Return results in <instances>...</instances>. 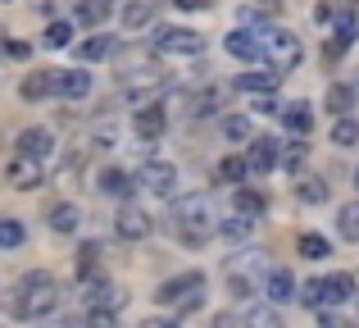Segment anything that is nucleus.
Wrapping results in <instances>:
<instances>
[{
	"instance_id": "f257e3e1",
	"label": "nucleus",
	"mask_w": 359,
	"mask_h": 328,
	"mask_svg": "<svg viewBox=\"0 0 359 328\" xmlns=\"http://www.w3.org/2000/svg\"><path fill=\"white\" fill-rule=\"evenodd\" d=\"M168 228L182 247H205L214 237V205L205 192H191V196H177L173 210H168Z\"/></svg>"
},
{
	"instance_id": "f03ea898",
	"label": "nucleus",
	"mask_w": 359,
	"mask_h": 328,
	"mask_svg": "<svg viewBox=\"0 0 359 328\" xmlns=\"http://www.w3.org/2000/svg\"><path fill=\"white\" fill-rule=\"evenodd\" d=\"M55 306H60V283H55V274L32 269V274L18 278V287H14V315L18 320H46V315H55Z\"/></svg>"
},
{
	"instance_id": "7ed1b4c3",
	"label": "nucleus",
	"mask_w": 359,
	"mask_h": 328,
	"mask_svg": "<svg viewBox=\"0 0 359 328\" xmlns=\"http://www.w3.org/2000/svg\"><path fill=\"white\" fill-rule=\"evenodd\" d=\"M259 60L273 64V69L287 78V73L300 69V60H305V46H300V37L287 32V27H264V32H259Z\"/></svg>"
},
{
	"instance_id": "20e7f679",
	"label": "nucleus",
	"mask_w": 359,
	"mask_h": 328,
	"mask_svg": "<svg viewBox=\"0 0 359 328\" xmlns=\"http://www.w3.org/2000/svg\"><path fill=\"white\" fill-rule=\"evenodd\" d=\"M359 292L355 274H327V278H309L305 287H300V306H309V310H332V306H346L351 296Z\"/></svg>"
},
{
	"instance_id": "39448f33",
	"label": "nucleus",
	"mask_w": 359,
	"mask_h": 328,
	"mask_svg": "<svg viewBox=\"0 0 359 328\" xmlns=\"http://www.w3.org/2000/svg\"><path fill=\"white\" fill-rule=\"evenodd\" d=\"M155 301L159 306H173V320H177V315L201 310V301H205V274H177V278H168V283H159Z\"/></svg>"
},
{
	"instance_id": "423d86ee",
	"label": "nucleus",
	"mask_w": 359,
	"mask_h": 328,
	"mask_svg": "<svg viewBox=\"0 0 359 328\" xmlns=\"http://www.w3.org/2000/svg\"><path fill=\"white\" fill-rule=\"evenodd\" d=\"M82 283H87V301H91V315L87 320L91 324H114V315L123 310V306H128V292H123V287H114V283H105V278H82Z\"/></svg>"
},
{
	"instance_id": "0eeeda50",
	"label": "nucleus",
	"mask_w": 359,
	"mask_h": 328,
	"mask_svg": "<svg viewBox=\"0 0 359 328\" xmlns=\"http://www.w3.org/2000/svg\"><path fill=\"white\" fill-rule=\"evenodd\" d=\"M41 178H46V160H36V155H27V151L9 155V164H5V183L9 187L32 192V187H41Z\"/></svg>"
},
{
	"instance_id": "6e6552de",
	"label": "nucleus",
	"mask_w": 359,
	"mask_h": 328,
	"mask_svg": "<svg viewBox=\"0 0 359 328\" xmlns=\"http://www.w3.org/2000/svg\"><path fill=\"white\" fill-rule=\"evenodd\" d=\"M155 51L159 55H205V37L196 27H159Z\"/></svg>"
},
{
	"instance_id": "1a4fd4ad",
	"label": "nucleus",
	"mask_w": 359,
	"mask_h": 328,
	"mask_svg": "<svg viewBox=\"0 0 359 328\" xmlns=\"http://www.w3.org/2000/svg\"><path fill=\"white\" fill-rule=\"evenodd\" d=\"M245 260H228V287L232 296H255V269H269L264 251H241Z\"/></svg>"
},
{
	"instance_id": "9d476101",
	"label": "nucleus",
	"mask_w": 359,
	"mask_h": 328,
	"mask_svg": "<svg viewBox=\"0 0 359 328\" xmlns=\"http://www.w3.org/2000/svg\"><path fill=\"white\" fill-rule=\"evenodd\" d=\"M150 228H155V223H150V214L141 210V205H132V201H123L118 205V214H114V232L123 242H141V237H150Z\"/></svg>"
},
{
	"instance_id": "9b49d317",
	"label": "nucleus",
	"mask_w": 359,
	"mask_h": 328,
	"mask_svg": "<svg viewBox=\"0 0 359 328\" xmlns=\"http://www.w3.org/2000/svg\"><path fill=\"white\" fill-rule=\"evenodd\" d=\"M137 183L146 187V192H155V196H173V183H177V169L168 164V160H150V164H141Z\"/></svg>"
},
{
	"instance_id": "f8f14e48",
	"label": "nucleus",
	"mask_w": 359,
	"mask_h": 328,
	"mask_svg": "<svg viewBox=\"0 0 359 328\" xmlns=\"http://www.w3.org/2000/svg\"><path fill=\"white\" fill-rule=\"evenodd\" d=\"M132 128H137V137L141 142H159L164 137V128H168V114L150 100V105H137V114H132Z\"/></svg>"
},
{
	"instance_id": "ddd939ff",
	"label": "nucleus",
	"mask_w": 359,
	"mask_h": 328,
	"mask_svg": "<svg viewBox=\"0 0 359 328\" xmlns=\"http://www.w3.org/2000/svg\"><path fill=\"white\" fill-rule=\"evenodd\" d=\"M278 155H282V142L278 137H250V155H245V164H250V173H269V169H278Z\"/></svg>"
},
{
	"instance_id": "4468645a",
	"label": "nucleus",
	"mask_w": 359,
	"mask_h": 328,
	"mask_svg": "<svg viewBox=\"0 0 359 328\" xmlns=\"http://www.w3.org/2000/svg\"><path fill=\"white\" fill-rule=\"evenodd\" d=\"M223 46H228V55H232V60H241V64L259 60V32H255L250 23H241L237 32H228V41H223Z\"/></svg>"
},
{
	"instance_id": "2eb2a0df",
	"label": "nucleus",
	"mask_w": 359,
	"mask_h": 328,
	"mask_svg": "<svg viewBox=\"0 0 359 328\" xmlns=\"http://www.w3.org/2000/svg\"><path fill=\"white\" fill-rule=\"evenodd\" d=\"M282 82V73L273 69V64H264V69H245L237 73V91H250V96H269L273 87Z\"/></svg>"
},
{
	"instance_id": "dca6fc26",
	"label": "nucleus",
	"mask_w": 359,
	"mask_h": 328,
	"mask_svg": "<svg viewBox=\"0 0 359 328\" xmlns=\"http://www.w3.org/2000/svg\"><path fill=\"white\" fill-rule=\"evenodd\" d=\"M87 91H91V73H82V69H55V96L82 100Z\"/></svg>"
},
{
	"instance_id": "f3484780",
	"label": "nucleus",
	"mask_w": 359,
	"mask_h": 328,
	"mask_svg": "<svg viewBox=\"0 0 359 328\" xmlns=\"http://www.w3.org/2000/svg\"><path fill=\"white\" fill-rule=\"evenodd\" d=\"M264 296H269L273 306H287L291 296H296V274H291V269H278V265H273V269H269V278H264Z\"/></svg>"
},
{
	"instance_id": "a211bd4d",
	"label": "nucleus",
	"mask_w": 359,
	"mask_h": 328,
	"mask_svg": "<svg viewBox=\"0 0 359 328\" xmlns=\"http://www.w3.org/2000/svg\"><path fill=\"white\" fill-rule=\"evenodd\" d=\"M18 151L36 155V160H50L55 155V133L50 128H23V133H18Z\"/></svg>"
},
{
	"instance_id": "6ab92c4d",
	"label": "nucleus",
	"mask_w": 359,
	"mask_h": 328,
	"mask_svg": "<svg viewBox=\"0 0 359 328\" xmlns=\"http://www.w3.org/2000/svg\"><path fill=\"white\" fill-rule=\"evenodd\" d=\"M182 105H187V114H191V119H205V114H214V110L223 105V91L219 87H201V91H191Z\"/></svg>"
},
{
	"instance_id": "aec40b11",
	"label": "nucleus",
	"mask_w": 359,
	"mask_h": 328,
	"mask_svg": "<svg viewBox=\"0 0 359 328\" xmlns=\"http://www.w3.org/2000/svg\"><path fill=\"white\" fill-rule=\"evenodd\" d=\"M282 124H287L296 137H305L309 128H314V105H309V100H291L287 114H282Z\"/></svg>"
},
{
	"instance_id": "412c9836",
	"label": "nucleus",
	"mask_w": 359,
	"mask_h": 328,
	"mask_svg": "<svg viewBox=\"0 0 359 328\" xmlns=\"http://www.w3.org/2000/svg\"><path fill=\"white\" fill-rule=\"evenodd\" d=\"M355 37H359L355 14H337V18H332V55H341L346 46H355Z\"/></svg>"
},
{
	"instance_id": "4be33fe9",
	"label": "nucleus",
	"mask_w": 359,
	"mask_h": 328,
	"mask_svg": "<svg viewBox=\"0 0 359 328\" xmlns=\"http://www.w3.org/2000/svg\"><path fill=\"white\" fill-rule=\"evenodd\" d=\"M46 219H50V228L55 232H73L82 223V210L73 201H60V205H50V214H46Z\"/></svg>"
},
{
	"instance_id": "5701e85b",
	"label": "nucleus",
	"mask_w": 359,
	"mask_h": 328,
	"mask_svg": "<svg viewBox=\"0 0 359 328\" xmlns=\"http://www.w3.org/2000/svg\"><path fill=\"white\" fill-rule=\"evenodd\" d=\"M23 100H41V96H55V69H46V73H27L23 78Z\"/></svg>"
},
{
	"instance_id": "b1692460",
	"label": "nucleus",
	"mask_w": 359,
	"mask_h": 328,
	"mask_svg": "<svg viewBox=\"0 0 359 328\" xmlns=\"http://www.w3.org/2000/svg\"><path fill=\"white\" fill-rule=\"evenodd\" d=\"M150 18H155V0H128V5H123V27H132V32L146 27Z\"/></svg>"
},
{
	"instance_id": "393cba45",
	"label": "nucleus",
	"mask_w": 359,
	"mask_h": 328,
	"mask_svg": "<svg viewBox=\"0 0 359 328\" xmlns=\"http://www.w3.org/2000/svg\"><path fill=\"white\" fill-rule=\"evenodd\" d=\"M355 96H359L355 87H346V82H332V87H327V100H323V105L332 110V114H351V110H355Z\"/></svg>"
},
{
	"instance_id": "a878e982",
	"label": "nucleus",
	"mask_w": 359,
	"mask_h": 328,
	"mask_svg": "<svg viewBox=\"0 0 359 328\" xmlns=\"http://www.w3.org/2000/svg\"><path fill=\"white\" fill-rule=\"evenodd\" d=\"M337 232H341L346 242H359V201H346L341 210H337Z\"/></svg>"
},
{
	"instance_id": "bb28decb",
	"label": "nucleus",
	"mask_w": 359,
	"mask_h": 328,
	"mask_svg": "<svg viewBox=\"0 0 359 328\" xmlns=\"http://www.w3.org/2000/svg\"><path fill=\"white\" fill-rule=\"evenodd\" d=\"M78 55H82L87 64L109 60V55H114V37H105V32H100V37H91V41H82V46H78Z\"/></svg>"
},
{
	"instance_id": "cd10ccee",
	"label": "nucleus",
	"mask_w": 359,
	"mask_h": 328,
	"mask_svg": "<svg viewBox=\"0 0 359 328\" xmlns=\"http://www.w3.org/2000/svg\"><path fill=\"white\" fill-rule=\"evenodd\" d=\"M296 247H300V256H305V260H327V256H332V242L318 237V232H300Z\"/></svg>"
},
{
	"instance_id": "c85d7f7f",
	"label": "nucleus",
	"mask_w": 359,
	"mask_h": 328,
	"mask_svg": "<svg viewBox=\"0 0 359 328\" xmlns=\"http://www.w3.org/2000/svg\"><path fill=\"white\" fill-rule=\"evenodd\" d=\"M109 9H114V0H78V18L91 27H100L109 18Z\"/></svg>"
},
{
	"instance_id": "c756f323",
	"label": "nucleus",
	"mask_w": 359,
	"mask_h": 328,
	"mask_svg": "<svg viewBox=\"0 0 359 328\" xmlns=\"http://www.w3.org/2000/svg\"><path fill=\"white\" fill-rule=\"evenodd\" d=\"M96 187H100V192H105V196H128V192H132V178L123 173V169H105Z\"/></svg>"
},
{
	"instance_id": "7c9ffc66",
	"label": "nucleus",
	"mask_w": 359,
	"mask_h": 328,
	"mask_svg": "<svg viewBox=\"0 0 359 328\" xmlns=\"http://www.w3.org/2000/svg\"><path fill=\"white\" fill-rule=\"evenodd\" d=\"M214 173H219V183H241V178H250V164H245V155H228Z\"/></svg>"
},
{
	"instance_id": "2f4dec72",
	"label": "nucleus",
	"mask_w": 359,
	"mask_h": 328,
	"mask_svg": "<svg viewBox=\"0 0 359 328\" xmlns=\"http://www.w3.org/2000/svg\"><path fill=\"white\" fill-rule=\"evenodd\" d=\"M219 232H223V237H228V242H245V237H250V232H255V219H250V214H241V210H237V214H232V219L223 223Z\"/></svg>"
},
{
	"instance_id": "473e14b6",
	"label": "nucleus",
	"mask_w": 359,
	"mask_h": 328,
	"mask_svg": "<svg viewBox=\"0 0 359 328\" xmlns=\"http://www.w3.org/2000/svg\"><path fill=\"white\" fill-rule=\"evenodd\" d=\"M359 142V124L351 114H337V124H332V146H355Z\"/></svg>"
},
{
	"instance_id": "72a5a7b5",
	"label": "nucleus",
	"mask_w": 359,
	"mask_h": 328,
	"mask_svg": "<svg viewBox=\"0 0 359 328\" xmlns=\"http://www.w3.org/2000/svg\"><path fill=\"white\" fill-rule=\"evenodd\" d=\"M232 205H237L241 214H250V219H259V214H264V196L259 192H245V187L232 192Z\"/></svg>"
},
{
	"instance_id": "f704fd0d",
	"label": "nucleus",
	"mask_w": 359,
	"mask_h": 328,
	"mask_svg": "<svg viewBox=\"0 0 359 328\" xmlns=\"http://www.w3.org/2000/svg\"><path fill=\"white\" fill-rule=\"evenodd\" d=\"M23 237H27V228H23L18 219H0V251L23 247Z\"/></svg>"
},
{
	"instance_id": "c9c22d12",
	"label": "nucleus",
	"mask_w": 359,
	"mask_h": 328,
	"mask_svg": "<svg viewBox=\"0 0 359 328\" xmlns=\"http://www.w3.org/2000/svg\"><path fill=\"white\" fill-rule=\"evenodd\" d=\"M296 196L305 205H318V201H327V183H323V178H305V183L296 187Z\"/></svg>"
},
{
	"instance_id": "e433bc0d",
	"label": "nucleus",
	"mask_w": 359,
	"mask_h": 328,
	"mask_svg": "<svg viewBox=\"0 0 359 328\" xmlns=\"http://www.w3.org/2000/svg\"><path fill=\"white\" fill-rule=\"evenodd\" d=\"M69 41H73V23H50L46 27V46H50V51H64Z\"/></svg>"
},
{
	"instance_id": "4c0bfd02",
	"label": "nucleus",
	"mask_w": 359,
	"mask_h": 328,
	"mask_svg": "<svg viewBox=\"0 0 359 328\" xmlns=\"http://www.w3.org/2000/svg\"><path fill=\"white\" fill-rule=\"evenodd\" d=\"M223 133H228V142H250V137H255V124H250V119H228V124H223Z\"/></svg>"
},
{
	"instance_id": "58836bf2",
	"label": "nucleus",
	"mask_w": 359,
	"mask_h": 328,
	"mask_svg": "<svg viewBox=\"0 0 359 328\" xmlns=\"http://www.w3.org/2000/svg\"><path fill=\"white\" fill-rule=\"evenodd\" d=\"M96 256H100V247H96V242H87V247L78 251V274H82V278H91V274H96Z\"/></svg>"
},
{
	"instance_id": "ea45409f",
	"label": "nucleus",
	"mask_w": 359,
	"mask_h": 328,
	"mask_svg": "<svg viewBox=\"0 0 359 328\" xmlns=\"http://www.w3.org/2000/svg\"><path fill=\"white\" fill-rule=\"evenodd\" d=\"M278 164H282V169H300V164H305V146H300V142H291L287 151L278 155Z\"/></svg>"
},
{
	"instance_id": "a19ab883",
	"label": "nucleus",
	"mask_w": 359,
	"mask_h": 328,
	"mask_svg": "<svg viewBox=\"0 0 359 328\" xmlns=\"http://www.w3.org/2000/svg\"><path fill=\"white\" fill-rule=\"evenodd\" d=\"M173 5H177V9H210L214 0H173Z\"/></svg>"
},
{
	"instance_id": "79ce46f5",
	"label": "nucleus",
	"mask_w": 359,
	"mask_h": 328,
	"mask_svg": "<svg viewBox=\"0 0 359 328\" xmlns=\"http://www.w3.org/2000/svg\"><path fill=\"white\" fill-rule=\"evenodd\" d=\"M278 5H282V0H259V9H269V14H273Z\"/></svg>"
},
{
	"instance_id": "37998d69",
	"label": "nucleus",
	"mask_w": 359,
	"mask_h": 328,
	"mask_svg": "<svg viewBox=\"0 0 359 328\" xmlns=\"http://www.w3.org/2000/svg\"><path fill=\"white\" fill-rule=\"evenodd\" d=\"M355 192H359V169H355Z\"/></svg>"
},
{
	"instance_id": "c03bdc74",
	"label": "nucleus",
	"mask_w": 359,
	"mask_h": 328,
	"mask_svg": "<svg viewBox=\"0 0 359 328\" xmlns=\"http://www.w3.org/2000/svg\"><path fill=\"white\" fill-rule=\"evenodd\" d=\"M355 283H359V278H355ZM355 296H359V292H355Z\"/></svg>"
}]
</instances>
